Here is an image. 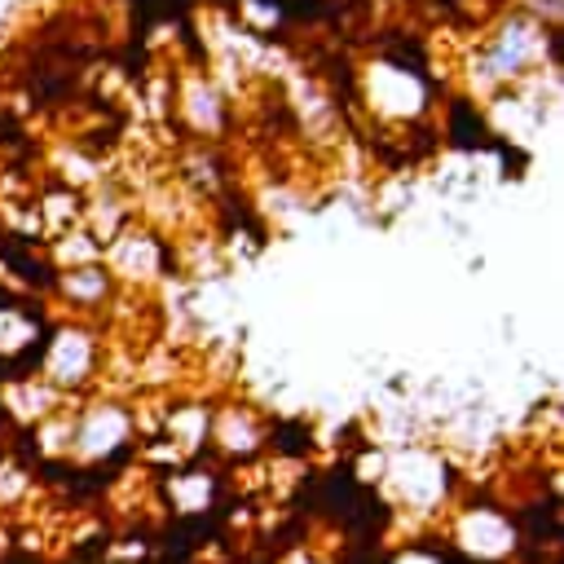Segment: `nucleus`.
<instances>
[{
	"mask_svg": "<svg viewBox=\"0 0 564 564\" xmlns=\"http://www.w3.org/2000/svg\"><path fill=\"white\" fill-rule=\"evenodd\" d=\"M273 445L291 458H304L313 449V432L300 423V419H286V423H273Z\"/></svg>",
	"mask_w": 564,
	"mask_h": 564,
	"instance_id": "obj_5",
	"label": "nucleus"
},
{
	"mask_svg": "<svg viewBox=\"0 0 564 564\" xmlns=\"http://www.w3.org/2000/svg\"><path fill=\"white\" fill-rule=\"evenodd\" d=\"M555 62V26H542L524 9H502L485 22L476 35V48L467 57V79H476L485 93H502L533 70H551Z\"/></svg>",
	"mask_w": 564,
	"mask_h": 564,
	"instance_id": "obj_1",
	"label": "nucleus"
},
{
	"mask_svg": "<svg viewBox=\"0 0 564 564\" xmlns=\"http://www.w3.org/2000/svg\"><path fill=\"white\" fill-rule=\"evenodd\" d=\"M172 110H176V119H181L198 141L216 137V132L225 128V119H229L225 93H220V88H216V79H212V75H203L198 66H194V70H185V75L176 79V88H172Z\"/></svg>",
	"mask_w": 564,
	"mask_h": 564,
	"instance_id": "obj_2",
	"label": "nucleus"
},
{
	"mask_svg": "<svg viewBox=\"0 0 564 564\" xmlns=\"http://www.w3.org/2000/svg\"><path fill=\"white\" fill-rule=\"evenodd\" d=\"M31 207H35V220L48 225L53 234H66V229H79V225H84V194H79L70 181L53 176V172H44V176L35 181Z\"/></svg>",
	"mask_w": 564,
	"mask_h": 564,
	"instance_id": "obj_3",
	"label": "nucleus"
},
{
	"mask_svg": "<svg viewBox=\"0 0 564 564\" xmlns=\"http://www.w3.org/2000/svg\"><path fill=\"white\" fill-rule=\"evenodd\" d=\"M53 291H57V295H62L70 308H79V313H93V308H101V304L115 295V273L106 269V260L70 264L66 273H57Z\"/></svg>",
	"mask_w": 564,
	"mask_h": 564,
	"instance_id": "obj_4",
	"label": "nucleus"
}]
</instances>
